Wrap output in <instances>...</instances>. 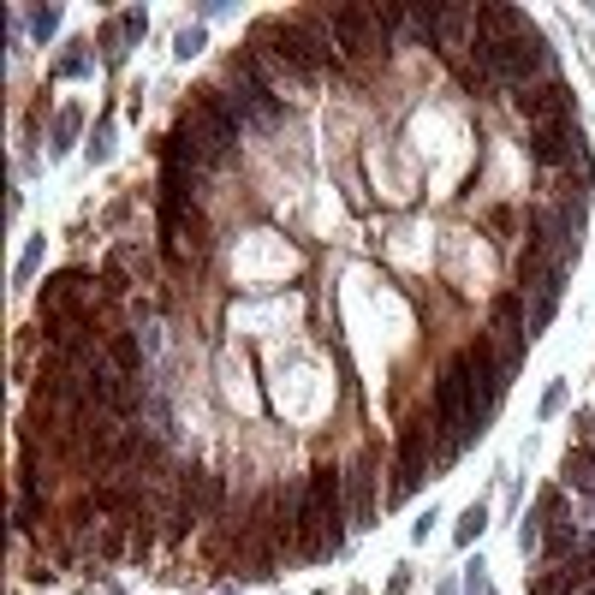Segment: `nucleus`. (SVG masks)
Wrapping results in <instances>:
<instances>
[{"label": "nucleus", "instance_id": "f257e3e1", "mask_svg": "<svg viewBox=\"0 0 595 595\" xmlns=\"http://www.w3.org/2000/svg\"><path fill=\"white\" fill-rule=\"evenodd\" d=\"M257 48L268 60H280V72L292 83H310V78H328V72H339L345 66V54L334 48V36H328V24L316 19H262L257 24Z\"/></svg>", "mask_w": 595, "mask_h": 595}, {"label": "nucleus", "instance_id": "f03ea898", "mask_svg": "<svg viewBox=\"0 0 595 595\" xmlns=\"http://www.w3.org/2000/svg\"><path fill=\"white\" fill-rule=\"evenodd\" d=\"M178 131H185V138L209 155V167H220V161L238 149L244 114H238V101L226 96V90H197V96H191V107L178 114Z\"/></svg>", "mask_w": 595, "mask_h": 595}, {"label": "nucleus", "instance_id": "7ed1b4c3", "mask_svg": "<svg viewBox=\"0 0 595 595\" xmlns=\"http://www.w3.org/2000/svg\"><path fill=\"white\" fill-rule=\"evenodd\" d=\"M304 488H310V512H316L321 559H328V554H339V548H345V512H352V506H345V476H339L334 464H316Z\"/></svg>", "mask_w": 595, "mask_h": 595}, {"label": "nucleus", "instance_id": "20e7f679", "mask_svg": "<svg viewBox=\"0 0 595 595\" xmlns=\"http://www.w3.org/2000/svg\"><path fill=\"white\" fill-rule=\"evenodd\" d=\"M220 90H226V96L238 101V114H244V119H262V125L286 119V101L274 96V83L262 78V72H257V66H250L244 54L226 60V78H220Z\"/></svg>", "mask_w": 595, "mask_h": 595}, {"label": "nucleus", "instance_id": "39448f33", "mask_svg": "<svg viewBox=\"0 0 595 595\" xmlns=\"http://www.w3.org/2000/svg\"><path fill=\"white\" fill-rule=\"evenodd\" d=\"M321 24H328V36H334V48L345 60H369V54L387 48V36L376 30V12H369V6H328Z\"/></svg>", "mask_w": 595, "mask_h": 595}, {"label": "nucleus", "instance_id": "423d86ee", "mask_svg": "<svg viewBox=\"0 0 595 595\" xmlns=\"http://www.w3.org/2000/svg\"><path fill=\"white\" fill-rule=\"evenodd\" d=\"M161 238H167V257L173 262H202L209 257V220L197 215V202H161Z\"/></svg>", "mask_w": 595, "mask_h": 595}, {"label": "nucleus", "instance_id": "0eeeda50", "mask_svg": "<svg viewBox=\"0 0 595 595\" xmlns=\"http://www.w3.org/2000/svg\"><path fill=\"white\" fill-rule=\"evenodd\" d=\"M107 286H96L90 268H66V274H48L42 286V316H96V304Z\"/></svg>", "mask_w": 595, "mask_h": 595}, {"label": "nucleus", "instance_id": "6e6552de", "mask_svg": "<svg viewBox=\"0 0 595 595\" xmlns=\"http://www.w3.org/2000/svg\"><path fill=\"white\" fill-rule=\"evenodd\" d=\"M518 114L530 119V125H548V119H577V101H572V83H559L554 72L548 78L524 83V90H512Z\"/></svg>", "mask_w": 595, "mask_h": 595}, {"label": "nucleus", "instance_id": "1a4fd4ad", "mask_svg": "<svg viewBox=\"0 0 595 595\" xmlns=\"http://www.w3.org/2000/svg\"><path fill=\"white\" fill-rule=\"evenodd\" d=\"M423 471H440L435 464V423H411L405 429V447H399V476H393V495H416Z\"/></svg>", "mask_w": 595, "mask_h": 595}, {"label": "nucleus", "instance_id": "9d476101", "mask_svg": "<svg viewBox=\"0 0 595 595\" xmlns=\"http://www.w3.org/2000/svg\"><path fill=\"white\" fill-rule=\"evenodd\" d=\"M42 339L60 363L72 357H96V321L90 316H42Z\"/></svg>", "mask_w": 595, "mask_h": 595}, {"label": "nucleus", "instance_id": "9b49d317", "mask_svg": "<svg viewBox=\"0 0 595 595\" xmlns=\"http://www.w3.org/2000/svg\"><path fill=\"white\" fill-rule=\"evenodd\" d=\"M530 155L542 167H566V161L583 155V138H577V119H548V125H530Z\"/></svg>", "mask_w": 595, "mask_h": 595}, {"label": "nucleus", "instance_id": "f8f14e48", "mask_svg": "<svg viewBox=\"0 0 595 595\" xmlns=\"http://www.w3.org/2000/svg\"><path fill=\"white\" fill-rule=\"evenodd\" d=\"M345 506H352V518L363 530L381 518L376 512V458H352V464H345Z\"/></svg>", "mask_w": 595, "mask_h": 595}, {"label": "nucleus", "instance_id": "ddd939ff", "mask_svg": "<svg viewBox=\"0 0 595 595\" xmlns=\"http://www.w3.org/2000/svg\"><path fill=\"white\" fill-rule=\"evenodd\" d=\"M101 363H107V369H114V376H138L143 369V345H138V334H114L107 339V357H101Z\"/></svg>", "mask_w": 595, "mask_h": 595}, {"label": "nucleus", "instance_id": "4468645a", "mask_svg": "<svg viewBox=\"0 0 595 595\" xmlns=\"http://www.w3.org/2000/svg\"><path fill=\"white\" fill-rule=\"evenodd\" d=\"M566 488H577V495H595V453H590V447L566 453Z\"/></svg>", "mask_w": 595, "mask_h": 595}, {"label": "nucleus", "instance_id": "2eb2a0df", "mask_svg": "<svg viewBox=\"0 0 595 595\" xmlns=\"http://www.w3.org/2000/svg\"><path fill=\"white\" fill-rule=\"evenodd\" d=\"M495 334H524L530 339V328H524V292H506L495 304Z\"/></svg>", "mask_w": 595, "mask_h": 595}, {"label": "nucleus", "instance_id": "dca6fc26", "mask_svg": "<svg viewBox=\"0 0 595 595\" xmlns=\"http://www.w3.org/2000/svg\"><path fill=\"white\" fill-rule=\"evenodd\" d=\"M78 125H83V107H60V119H54V143H48V149H54V155H66V149L78 143Z\"/></svg>", "mask_w": 595, "mask_h": 595}, {"label": "nucleus", "instance_id": "f3484780", "mask_svg": "<svg viewBox=\"0 0 595 595\" xmlns=\"http://www.w3.org/2000/svg\"><path fill=\"white\" fill-rule=\"evenodd\" d=\"M42 257H48V238H30V244H24V257H19V274H12V286H30V280H36V268H42Z\"/></svg>", "mask_w": 595, "mask_h": 595}, {"label": "nucleus", "instance_id": "a211bd4d", "mask_svg": "<svg viewBox=\"0 0 595 595\" xmlns=\"http://www.w3.org/2000/svg\"><path fill=\"white\" fill-rule=\"evenodd\" d=\"M482 530H488V506H464V518H458L453 542H458V548H471V542H476Z\"/></svg>", "mask_w": 595, "mask_h": 595}, {"label": "nucleus", "instance_id": "6ab92c4d", "mask_svg": "<svg viewBox=\"0 0 595 595\" xmlns=\"http://www.w3.org/2000/svg\"><path fill=\"white\" fill-rule=\"evenodd\" d=\"M30 19V30H36V42H54V30H60V6H36V12H24Z\"/></svg>", "mask_w": 595, "mask_h": 595}, {"label": "nucleus", "instance_id": "aec40b11", "mask_svg": "<svg viewBox=\"0 0 595 595\" xmlns=\"http://www.w3.org/2000/svg\"><path fill=\"white\" fill-rule=\"evenodd\" d=\"M83 66H90V48H83V42H72V48H66V54L54 60V72H60V78H78Z\"/></svg>", "mask_w": 595, "mask_h": 595}, {"label": "nucleus", "instance_id": "412c9836", "mask_svg": "<svg viewBox=\"0 0 595 595\" xmlns=\"http://www.w3.org/2000/svg\"><path fill=\"white\" fill-rule=\"evenodd\" d=\"M572 590H577V583H572L566 572H548V577H536V590H530V595H572Z\"/></svg>", "mask_w": 595, "mask_h": 595}, {"label": "nucleus", "instance_id": "4be33fe9", "mask_svg": "<svg viewBox=\"0 0 595 595\" xmlns=\"http://www.w3.org/2000/svg\"><path fill=\"white\" fill-rule=\"evenodd\" d=\"M559 572L572 577V583H595V554H577V559H566Z\"/></svg>", "mask_w": 595, "mask_h": 595}, {"label": "nucleus", "instance_id": "5701e85b", "mask_svg": "<svg viewBox=\"0 0 595 595\" xmlns=\"http://www.w3.org/2000/svg\"><path fill=\"white\" fill-rule=\"evenodd\" d=\"M173 54L178 60H191V54H202V30L191 24V30H178V42H173Z\"/></svg>", "mask_w": 595, "mask_h": 595}, {"label": "nucleus", "instance_id": "b1692460", "mask_svg": "<svg viewBox=\"0 0 595 595\" xmlns=\"http://www.w3.org/2000/svg\"><path fill=\"white\" fill-rule=\"evenodd\" d=\"M119 30H125V42H143L149 19H143V12H119Z\"/></svg>", "mask_w": 595, "mask_h": 595}, {"label": "nucleus", "instance_id": "393cba45", "mask_svg": "<svg viewBox=\"0 0 595 595\" xmlns=\"http://www.w3.org/2000/svg\"><path fill=\"white\" fill-rule=\"evenodd\" d=\"M559 405H566V381H554V387L542 393V416H559Z\"/></svg>", "mask_w": 595, "mask_h": 595}, {"label": "nucleus", "instance_id": "a878e982", "mask_svg": "<svg viewBox=\"0 0 595 595\" xmlns=\"http://www.w3.org/2000/svg\"><path fill=\"white\" fill-rule=\"evenodd\" d=\"M114 155V138H107V131H101V138H90V161H107Z\"/></svg>", "mask_w": 595, "mask_h": 595}, {"label": "nucleus", "instance_id": "bb28decb", "mask_svg": "<svg viewBox=\"0 0 595 595\" xmlns=\"http://www.w3.org/2000/svg\"><path fill=\"white\" fill-rule=\"evenodd\" d=\"M220 595H238V590H220Z\"/></svg>", "mask_w": 595, "mask_h": 595}, {"label": "nucleus", "instance_id": "cd10ccee", "mask_svg": "<svg viewBox=\"0 0 595 595\" xmlns=\"http://www.w3.org/2000/svg\"><path fill=\"white\" fill-rule=\"evenodd\" d=\"M352 595H363V590H352Z\"/></svg>", "mask_w": 595, "mask_h": 595}]
</instances>
